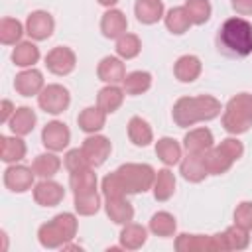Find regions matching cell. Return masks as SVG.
<instances>
[{"label": "cell", "instance_id": "obj_16", "mask_svg": "<svg viewBox=\"0 0 252 252\" xmlns=\"http://www.w3.org/2000/svg\"><path fill=\"white\" fill-rule=\"evenodd\" d=\"M126 28H128V22H126V16L120 12V10H108L102 14V20H100V32L104 37H120L126 33Z\"/></svg>", "mask_w": 252, "mask_h": 252}, {"label": "cell", "instance_id": "obj_5", "mask_svg": "<svg viewBox=\"0 0 252 252\" xmlns=\"http://www.w3.org/2000/svg\"><path fill=\"white\" fill-rule=\"evenodd\" d=\"M116 173L120 175L126 193H144L156 181V171L148 163H124L116 169Z\"/></svg>", "mask_w": 252, "mask_h": 252}, {"label": "cell", "instance_id": "obj_4", "mask_svg": "<svg viewBox=\"0 0 252 252\" xmlns=\"http://www.w3.org/2000/svg\"><path fill=\"white\" fill-rule=\"evenodd\" d=\"M222 126L230 134H244L252 126V94L240 93L232 96L222 114Z\"/></svg>", "mask_w": 252, "mask_h": 252}, {"label": "cell", "instance_id": "obj_38", "mask_svg": "<svg viewBox=\"0 0 252 252\" xmlns=\"http://www.w3.org/2000/svg\"><path fill=\"white\" fill-rule=\"evenodd\" d=\"M22 33H24V28H22V24L18 20L2 18V22H0V41L4 45H12V43L20 41Z\"/></svg>", "mask_w": 252, "mask_h": 252}, {"label": "cell", "instance_id": "obj_3", "mask_svg": "<svg viewBox=\"0 0 252 252\" xmlns=\"http://www.w3.org/2000/svg\"><path fill=\"white\" fill-rule=\"evenodd\" d=\"M77 234V219L71 213H61L53 217L49 222L41 224L37 230L39 244L43 248H63Z\"/></svg>", "mask_w": 252, "mask_h": 252}, {"label": "cell", "instance_id": "obj_10", "mask_svg": "<svg viewBox=\"0 0 252 252\" xmlns=\"http://www.w3.org/2000/svg\"><path fill=\"white\" fill-rule=\"evenodd\" d=\"M69 140H71L69 128H67L63 122H57V120L49 122V124L43 128V132H41V142H43V146H45L47 150H51V152H61L63 148L69 146Z\"/></svg>", "mask_w": 252, "mask_h": 252}, {"label": "cell", "instance_id": "obj_2", "mask_svg": "<svg viewBox=\"0 0 252 252\" xmlns=\"http://www.w3.org/2000/svg\"><path fill=\"white\" fill-rule=\"evenodd\" d=\"M219 47L232 57L252 53V24L244 18H228L219 30Z\"/></svg>", "mask_w": 252, "mask_h": 252}, {"label": "cell", "instance_id": "obj_27", "mask_svg": "<svg viewBox=\"0 0 252 252\" xmlns=\"http://www.w3.org/2000/svg\"><path fill=\"white\" fill-rule=\"evenodd\" d=\"M104 120H106V112H104L100 106H89V108H85V110L79 114V118H77L81 130H83V132H89V134L98 132V130L104 126Z\"/></svg>", "mask_w": 252, "mask_h": 252}, {"label": "cell", "instance_id": "obj_32", "mask_svg": "<svg viewBox=\"0 0 252 252\" xmlns=\"http://www.w3.org/2000/svg\"><path fill=\"white\" fill-rule=\"evenodd\" d=\"M122 83L126 94H142L152 87V75L146 71H132L124 77Z\"/></svg>", "mask_w": 252, "mask_h": 252}, {"label": "cell", "instance_id": "obj_8", "mask_svg": "<svg viewBox=\"0 0 252 252\" xmlns=\"http://www.w3.org/2000/svg\"><path fill=\"white\" fill-rule=\"evenodd\" d=\"M53 28H55V22H53V16L49 12H43V10H35L28 16V22H26V32L32 39H47L51 33H53Z\"/></svg>", "mask_w": 252, "mask_h": 252}, {"label": "cell", "instance_id": "obj_19", "mask_svg": "<svg viewBox=\"0 0 252 252\" xmlns=\"http://www.w3.org/2000/svg\"><path fill=\"white\" fill-rule=\"evenodd\" d=\"M185 150L189 154H203L209 148H213V132L209 128H195L183 138Z\"/></svg>", "mask_w": 252, "mask_h": 252}, {"label": "cell", "instance_id": "obj_46", "mask_svg": "<svg viewBox=\"0 0 252 252\" xmlns=\"http://www.w3.org/2000/svg\"><path fill=\"white\" fill-rule=\"evenodd\" d=\"M232 8L236 14L248 16V14H252V0H232Z\"/></svg>", "mask_w": 252, "mask_h": 252}, {"label": "cell", "instance_id": "obj_12", "mask_svg": "<svg viewBox=\"0 0 252 252\" xmlns=\"http://www.w3.org/2000/svg\"><path fill=\"white\" fill-rule=\"evenodd\" d=\"M33 169L24 165H10L4 171V185L14 193H24L33 185Z\"/></svg>", "mask_w": 252, "mask_h": 252}, {"label": "cell", "instance_id": "obj_40", "mask_svg": "<svg viewBox=\"0 0 252 252\" xmlns=\"http://www.w3.org/2000/svg\"><path fill=\"white\" fill-rule=\"evenodd\" d=\"M185 10L193 24L201 26L211 18V2L209 0H187Z\"/></svg>", "mask_w": 252, "mask_h": 252}, {"label": "cell", "instance_id": "obj_33", "mask_svg": "<svg viewBox=\"0 0 252 252\" xmlns=\"http://www.w3.org/2000/svg\"><path fill=\"white\" fill-rule=\"evenodd\" d=\"M175 191V177L169 169H159L154 181V197L158 201H167Z\"/></svg>", "mask_w": 252, "mask_h": 252}, {"label": "cell", "instance_id": "obj_44", "mask_svg": "<svg viewBox=\"0 0 252 252\" xmlns=\"http://www.w3.org/2000/svg\"><path fill=\"white\" fill-rule=\"evenodd\" d=\"M234 224L246 228L248 232L252 230V203L244 201L234 209Z\"/></svg>", "mask_w": 252, "mask_h": 252}, {"label": "cell", "instance_id": "obj_31", "mask_svg": "<svg viewBox=\"0 0 252 252\" xmlns=\"http://www.w3.org/2000/svg\"><path fill=\"white\" fill-rule=\"evenodd\" d=\"M191 24H193V22H191V18H189L185 6H175V8H171V10L167 12V16H165V28H167L171 33H177V35L185 33Z\"/></svg>", "mask_w": 252, "mask_h": 252}, {"label": "cell", "instance_id": "obj_43", "mask_svg": "<svg viewBox=\"0 0 252 252\" xmlns=\"http://www.w3.org/2000/svg\"><path fill=\"white\" fill-rule=\"evenodd\" d=\"M65 167L73 173V171H79V169H85V167H91L87 156L83 154V150H69L67 156H65Z\"/></svg>", "mask_w": 252, "mask_h": 252}, {"label": "cell", "instance_id": "obj_22", "mask_svg": "<svg viewBox=\"0 0 252 252\" xmlns=\"http://www.w3.org/2000/svg\"><path fill=\"white\" fill-rule=\"evenodd\" d=\"M181 175L193 183L203 181L209 175V171L203 163V154H189L187 152V158L181 161Z\"/></svg>", "mask_w": 252, "mask_h": 252}, {"label": "cell", "instance_id": "obj_9", "mask_svg": "<svg viewBox=\"0 0 252 252\" xmlns=\"http://www.w3.org/2000/svg\"><path fill=\"white\" fill-rule=\"evenodd\" d=\"M75 53L69 47H53L45 57V67L53 75H69L75 69Z\"/></svg>", "mask_w": 252, "mask_h": 252}, {"label": "cell", "instance_id": "obj_7", "mask_svg": "<svg viewBox=\"0 0 252 252\" xmlns=\"http://www.w3.org/2000/svg\"><path fill=\"white\" fill-rule=\"evenodd\" d=\"M175 250L177 252H215L219 250L217 234L203 236V234H179L175 238Z\"/></svg>", "mask_w": 252, "mask_h": 252}, {"label": "cell", "instance_id": "obj_35", "mask_svg": "<svg viewBox=\"0 0 252 252\" xmlns=\"http://www.w3.org/2000/svg\"><path fill=\"white\" fill-rule=\"evenodd\" d=\"M59 167H61V159L53 154H39L32 163L33 173L43 179H49L51 175H55L59 171Z\"/></svg>", "mask_w": 252, "mask_h": 252}, {"label": "cell", "instance_id": "obj_13", "mask_svg": "<svg viewBox=\"0 0 252 252\" xmlns=\"http://www.w3.org/2000/svg\"><path fill=\"white\" fill-rule=\"evenodd\" d=\"M63 197H65V189L55 181L43 179L33 187V199L41 207H55L63 201Z\"/></svg>", "mask_w": 252, "mask_h": 252}, {"label": "cell", "instance_id": "obj_21", "mask_svg": "<svg viewBox=\"0 0 252 252\" xmlns=\"http://www.w3.org/2000/svg\"><path fill=\"white\" fill-rule=\"evenodd\" d=\"M8 124H10V130L16 136H26L35 126V112L30 106H20V108H16V112L12 114Z\"/></svg>", "mask_w": 252, "mask_h": 252}, {"label": "cell", "instance_id": "obj_20", "mask_svg": "<svg viewBox=\"0 0 252 252\" xmlns=\"http://www.w3.org/2000/svg\"><path fill=\"white\" fill-rule=\"evenodd\" d=\"M203 163H205L209 173L220 175V173L228 171L234 161L220 150V146H217V148H209L207 152H203Z\"/></svg>", "mask_w": 252, "mask_h": 252}, {"label": "cell", "instance_id": "obj_14", "mask_svg": "<svg viewBox=\"0 0 252 252\" xmlns=\"http://www.w3.org/2000/svg\"><path fill=\"white\" fill-rule=\"evenodd\" d=\"M14 89H16L22 96L39 94V93L43 91V75H41L37 69H26V71H22V73L16 75Z\"/></svg>", "mask_w": 252, "mask_h": 252}, {"label": "cell", "instance_id": "obj_42", "mask_svg": "<svg viewBox=\"0 0 252 252\" xmlns=\"http://www.w3.org/2000/svg\"><path fill=\"white\" fill-rule=\"evenodd\" d=\"M102 193L106 199H116V197H124L126 195V187L120 179V175L114 171V173H108L104 179H102Z\"/></svg>", "mask_w": 252, "mask_h": 252}, {"label": "cell", "instance_id": "obj_24", "mask_svg": "<svg viewBox=\"0 0 252 252\" xmlns=\"http://www.w3.org/2000/svg\"><path fill=\"white\" fill-rule=\"evenodd\" d=\"M134 12H136L138 22L156 24L163 16V2L161 0H136Z\"/></svg>", "mask_w": 252, "mask_h": 252}, {"label": "cell", "instance_id": "obj_6", "mask_svg": "<svg viewBox=\"0 0 252 252\" xmlns=\"http://www.w3.org/2000/svg\"><path fill=\"white\" fill-rule=\"evenodd\" d=\"M37 102H39V106L45 112L59 114V112H63L69 106L71 96H69V91L65 87H61V85H47L37 94Z\"/></svg>", "mask_w": 252, "mask_h": 252}, {"label": "cell", "instance_id": "obj_23", "mask_svg": "<svg viewBox=\"0 0 252 252\" xmlns=\"http://www.w3.org/2000/svg\"><path fill=\"white\" fill-rule=\"evenodd\" d=\"M106 215L116 224H128L134 219V209L124 197L106 199Z\"/></svg>", "mask_w": 252, "mask_h": 252}, {"label": "cell", "instance_id": "obj_1", "mask_svg": "<svg viewBox=\"0 0 252 252\" xmlns=\"http://www.w3.org/2000/svg\"><path fill=\"white\" fill-rule=\"evenodd\" d=\"M173 120L179 128L193 126L203 120H213L220 114V102L215 96H183L173 104Z\"/></svg>", "mask_w": 252, "mask_h": 252}, {"label": "cell", "instance_id": "obj_25", "mask_svg": "<svg viewBox=\"0 0 252 252\" xmlns=\"http://www.w3.org/2000/svg\"><path fill=\"white\" fill-rule=\"evenodd\" d=\"M69 183L75 195H89V193H94L96 189V175L91 167H85V169L73 171Z\"/></svg>", "mask_w": 252, "mask_h": 252}, {"label": "cell", "instance_id": "obj_41", "mask_svg": "<svg viewBox=\"0 0 252 252\" xmlns=\"http://www.w3.org/2000/svg\"><path fill=\"white\" fill-rule=\"evenodd\" d=\"M100 207V197L94 193H89V195H75V211L83 217H91L98 211Z\"/></svg>", "mask_w": 252, "mask_h": 252}, {"label": "cell", "instance_id": "obj_28", "mask_svg": "<svg viewBox=\"0 0 252 252\" xmlns=\"http://www.w3.org/2000/svg\"><path fill=\"white\" fill-rule=\"evenodd\" d=\"M122 100H124V91L118 89L116 85H108V87H104V89L98 91L96 106H100L108 114V112H116L120 108Z\"/></svg>", "mask_w": 252, "mask_h": 252}, {"label": "cell", "instance_id": "obj_15", "mask_svg": "<svg viewBox=\"0 0 252 252\" xmlns=\"http://www.w3.org/2000/svg\"><path fill=\"white\" fill-rule=\"evenodd\" d=\"M217 240L220 250H244L250 242V236L246 228L234 224V226H228L224 232L217 234Z\"/></svg>", "mask_w": 252, "mask_h": 252}, {"label": "cell", "instance_id": "obj_26", "mask_svg": "<svg viewBox=\"0 0 252 252\" xmlns=\"http://www.w3.org/2000/svg\"><path fill=\"white\" fill-rule=\"evenodd\" d=\"M146 238H148V232L142 224L128 222L120 232V246L126 250H138L146 244Z\"/></svg>", "mask_w": 252, "mask_h": 252}, {"label": "cell", "instance_id": "obj_18", "mask_svg": "<svg viewBox=\"0 0 252 252\" xmlns=\"http://www.w3.org/2000/svg\"><path fill=\"white\" fill-rule=\"evenodd\" d=\"M173 73L181 83H193L199 75H201V61L195 55H181L175 65H173Z\"/></svg>", "mask_w": 252, "mask_h": 252}, {"label": "cell", "instance_id": "obj_39", "mask_svg": "<svg viewBox=\"0 0 252 252\" xmlns=\"http://www.w3.org/2000/svg\"><path fill=\"white\" fill-rule=\"evenodd\" d=\"M142 49V43H140V37L134 35V33H124L118 37L116 41V53L122 57V59H132L140 53Z\"/></svg>", "mask_w": 252, "mask_h": 252}, {"label": "cell", "instance_id": "obj_17", "mask_svg": "<svg viewBox=\"0 0 252 252\" xmlns=\"http://www.w3.org/2000/svg\"><path fill=\"white\" fill-rule=\"evenodd\" d=\"M96 75H98L100 81L110 83V85L122 83L124 77H126L124 63H122L118 57H104V59L98 63V67H96Z\"/></svg>", "mask_w": 252, "mask_h": 252}, {"label": "cell", "instance_id": "obj_30", "mask_svg": "<svg viewBox=\"0 0 252 252\" xmlns=\"http://www.w3.org/2000/svg\"><path fill=\"white\" fill-rule=\"evenodd\" d=\"M26 156V144L20 138H10V136H2L0 138V158L6 163H14L20 161Z\"/></svg>", "mask_w": 252, "mask_h": 252}, {"label": "cell", "instance_id": "obj_34", "mask_svg": "<svg viewBox=\"0 0 252 252\" xmlns=\"http://www.w3.org/2000/svg\"><path fill=\"white\" fill-rule=\"evenodd\" d=\"M156 154L165 165H173L181 159V146L173 138H161L156 142Z\"/></svg>", "mask_w": 252, "mask_h": 252}, {"label": "cell", "instance_id": "obj_36", "mask_svg": "<svg viewBox=\"0 0 252 252\" xmlns=\"http://www.w3.org/2000/svg\"><path fill=\"white\" fill-rule=\"evenodd\" d=\"M37 59H39V49H37L32 41L18 43L16 49L12 51V61H14L18 67H30V65L37 63Z\"/></svg>", "mask_w": 252, "mask_h": 252}, {"label": "cell", "instance_id": "obj_47", "mask_svg": "<svg viewBox=\"0 0 252 252\" xmlns=\"http://www.w3.org/2000/svg\"><path fill=\"white\" fill-rule=\"evenodd\" d=\"M16 112V108H14V104L8 100V98H4L2 100V112H0V122H8L10 118H12V114Z\"/></svg>", "mask_w": 252, "mask_h": 252}, {"label": "cell", "instance_id": "obj_11", "mask_svg": "<svg viewBox=\"0 0 252 252\" xmlns=\"http://www.w3.org/2000/svg\"><path fill=\"white\" fill-rule=\"evenodd\" d=\"M83 154L87 156V159H89V163L91 165H102L104 161H106V158L110 156V150H112V146H110V142H108V138H104V136H89L85 142H83Z\"/></svg>", "mask_w": 252, "mask_h": 252}, {"label": "cell", "instance_id": "obj_45", "mask_svg": "<svg viewBox=\"0 0 252 252\" xmlns=\"http://www.w3.org/2000/svg\"><path fill=\"white\" fill-rule=\"evenodd\" d=\"M219 146H220V150H222L232 161H236V159L242 158V154H244V146H242V142L236 140V138H226V140H222Z\"/></svg>", "mask_w": 252, "mask_h": 252}, {"label": "cell", "instance_id": "obj_48", "mask_svg": "<svg viewBox=\"0 0 252 252\" xmlns=\"http://www.w3.org/2000/svg\"><path fill=\"white\" fill-rule=\"evenodd\" d=\"M118 0H98V4H102V6H114Z\"/></svg>", "mask_w": 252, "mask_h": 252}, {"label": "cell", "instance_id": "obj_29", "mask_svg": "<svg viewBox=\"0 0 252 252\" xmlns=\"http://www.w3.org/2000/svg\"><path fill=\"white\" fill-rule=\"evenodd\" d=\"M128 138H130V142L134 146H148L152 142L154 134H152L150 124L144 118L132 116L130 122H128Z\"/></svg>", "mask_w": 252, "mask_h": 252}, {"label": "cell", "instance_id": "obj_37", "mask_svg": "<svg viewBox=\"0 0 252 252\" xmlns=\"http://www.w3.org/2000/svg\"><path fill=\"white\" fill-rule=\"evenodd\" d=\"M175 226H177V222H175V219H173V215H169V213H165V211H159V213H156L154 217H152V220H150V230L156 234V236H171L173 232H175Z\"/></svg>", "mask_w": 252, "mask_h": 252}]
</instances>
